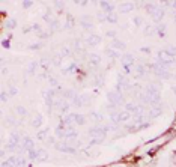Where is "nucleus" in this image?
<instances>
[{"instance_id": "f257e3e1", "label": "nucleus", "mask_w": 176, "mask_h": 167, "mask_svg": "<svg viewBox=\"0 0 176 167\" xmlns=\"http://www.w3.org/2000/svg\"><path fill=\"white\" fill-rule=\"evenodd\" d=\"M30 158L32 160H39V161H42V160H45L47 158V154L44 152V150H30Z\"/></svg>"}, {"instance_id": "f03ea898", "label": "nucleus", "mask_w": 176, "mask_h": 167, "mask_svg": "<svg viewBox=\"0 0 176 167\" xmlns=\"http://www.w3.org/2000/svg\"><path fill=\"white\" fill-rule=\"evenodd\" d=\"M23 148H24V149H30V150H32V148H33V142H32L30 139H26V140H24V143H23Z\"/></svg>"}, {"instance_id": "7ed1b4c3", "label": "nucleus", "mask_w": 176, "mask_h": 167, "mask_svg": "<svg viewBox=\"0 0 176 167\" xmlns=\"http://www.w3.org/2000/svg\"><path fill=\"white\" fill-rule=\"evenodd\" d=\"M166 53H167V56H169V54H170V56H175V54H176V47H170V48H167Z\"/></svg>"}, {"instance_id": "20e7f679", "label": "nucleus", "mask_w": 176, "mask_h": 167, "mask_svg": "<svg viewBox=\"0 0 176 167\" xmlns=\"http://www.w3.org/2000/svg\"><path fill=\"white\" fill-rule=\"evenodd\" d=\"M132 62H134V59H132L131 56H126L125 59H124V63L125 65H130V63H132Z\"/></svg>"}, {"instance_id": "39448f33", "label": "nucleus", "mask_w": 176, "mask_h": 167, "mask_svg": "<svg viewBox=\"0 0 176 167\" xmlns=\"http://www.w3.org/2000/svg\"><path fill=\"white\" fill-rule=\"evenodd\" d=\"M101 5H103V8H105V11H107V12H111V5H110V3H105V2H103Z\"/></svg>"}, {"instance_id": "423d86ee", "label": "nucleus", "mask_w": 176, "mask_h": 167, "mask_svg": "<svg viewBox=\"0 0 176 167\" xmlns=\"http://www.w3.org/2000/svg\"><path fill=\"white\" fill-rule=\"evenodd\" d=\"M98 41H99V38H98V36H90V38H89V42H90V44H93V42H98Z\"/></svg>"}, {"instance_id": "0eeeda50", "label": "nucleus", "mask_w": 176, "mask_h": 167, "mask_svg": "<svg viewBox=\"0 0 176 167\" xmlns=\"http://www.w3.org/2000/svg\"><path fill=\"white\" fill-rule=\"evenodd\" d=\"M107 20H110L111 23H114V20H116V17L114 15H107Z\"/></svg>"}, {"instance_id": "6e6552de", "label": "nucleus", "mask_w": 176, "mask_h": 167, "mask_svg": "<svg viewBox=\"0 0 176 167\" xmlns=\"http://www.w3.org/2000/svg\"><path fill=\"white\" fill-rule=\"evenodd\" d=\"M33 125H36V127H38V125H41V119H36V121H33Z\"/></svg>"}, {"instance_id": "1a4fd4ad", "label": "nucleus", "mask_w": 176, "mask_h": 167, "mask_svg": "<svg viewBox=\"0 0 176 167\" xmlns=\"http://www.w3.org/2000/svg\"><path fill=\"white\" fill-rule=\"evenodd\" d=\"M18 113H20V114H26V110H24V108H21V107H20V108H18Z\"/></svg>"}, {"instance_id": "9d476101", "label": "nucleus", "mask_w": 176, "mask_h": 167, "mask_svg": "<svg viewBox=\"0 0 176 167\" xmlns=\"http://www.w3.org/2000/svg\"><path fill=\"white\" fill-rule=\"evenodd\" d=\"M175 92H176V87H175Z\"/></svg>"}]
</instances>
